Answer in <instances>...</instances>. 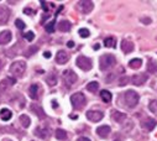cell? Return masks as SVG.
<instances>
[{"instance_id":"1","label":"cell","mask_w":157,"mask_h":141,"mask_svg":"<svg viewBox=\"0 0 157 141\" xmlns=\"http://www.w3.org/2000/svg\"><path fill=\"white\" fill-rule=\"evenodd\" d=\"M71 103L75 110H82L87 104V99L83 93H74L71 97Z\"/></svg>"},{"instance_id":"2","label":"cell","mask_w":157,"mask_h":141,"mask_svg":"<svg viewBox=\"0 0 157 141\" xmlns=\"http://www.w3.org/2000/svg\"><path fill=\"white\" fill-rule=\"evenodd\" d=\"M115 63H116L115 57L113 55H109V53H105L99 58V68L101 70H108L109 68L114 67Z\"/></svg>"},{"instance_id":"3","label":"cell","mask_w":157,"mask_h":141,"mask_svg":"<svg viewBox=\"0 0 157 141\" xmlns=\"http://www.w3.org/2000/svg\"><path fill=\"white\" fill-rule=\"evenodd\" d=\"M124 101L128 108L132 109L139 104V94L135 90H128L124 93Z\"/></svg>"},{"instance_id":"4","label":"cell","mask_w":157,"mask_h":141,"mask_svg":"<svg viewBox=\"0 0 157 141\" xmlns=\"http://www.w3.org/2000/svg\"><path fill=\"white\" fill-rule=\"evenodd\" d=\"M26 70V63L24 61H16L10 66V73L15 77H22Z\"/></svg>"},{"instance_id":"5","label":"cell","mask_w":157,"mask_h":141,"mask_svg":"<svg viewBox=\"0 0 157 141\" xmlns=\"http://www.w3.org/2000/svg\"><path fill=\"white\" fill-rule=\"evenodd\" d=\"M62 79H63V83L66 84V87L71 88L77 82L78 77H77V74L73 72L72 69H66L63 72V74H62Z\"/></svg>"},{"instance_id":"6","label":"cell","mask_w":157,"mask_h":141,"mask_svg":"<svg viewBox=\"0 0 157 141\" xmlns=\"http://www.w3.org/2000/svg\"><path fill=\"white\" fill-rule=\"evenodd\" d=\"M75 63H77V66L79 67L82 70H86V72H87V70H90L92 67H93L92 59L88 58V57H86V56H78Z\"/></svg>"},{"instance_id":"7","label":"cell","mask_w":157,"mask_h":141,"mask_svg":"<svg viewBox=\"0 0 157 141\" xmlns=\"http://www.w3.org/2000/svg\"><path fill=\"white\" fill-rule=\"evenodd\" d=\"M15 83H16V79L11 78V77L5 78V79H3L2 82H0V98H2V95H5Z\"/></svg>"},{"instance_id":"8","label":"cell","mask_w":157,"mask_h":141,"mask_svg":"<svg viewBox=\"0 0 157 141\" xmlns=\"http://www.w3.org/2000/svg\"><path fill=\"white\" fill-rule=\"evenodd\" d=\"M94 8L93 2H88V0H82V2H78V9H79L83 14H89Z\"/></svg>"},{"instance_id":"9","label":"cell","mask_w":157,"mask_h":141,"mask_svg":"<svg viewBox=\"0 0 157 141\" xmlns=\"http://www.w3.org/2000/svg\"><path fill=\"white\" fill-rule=\"evenodd\" d=\"M103 118H104V114H103V112H99V110H89L87 113V119L93 123H98Z\"/></svg>"},{"instance_id":"10","label":"cell","mask_w":157,"mask_h":141,"mask_svg":"<svg viewBox=\"0 0 157 141\" xmlns=\"http://www.w3.org/2000/svg\"><path fill=\"white\" fill-rule=\"evenodd\" d=\"M147 79H148V76H147L146 73H139V74L132 76L131 82H132V84H135V86H137V87H139V86L145 84Z\"/></svg>"},{"instance_id":"11","label":"cell","mask_w":157,"mask_h":141,"mask_svg":"<svg viewBox=\"0 0 157 141\" xmlns=\"http://www.w3.org/2000/svg\"><path fill=\"white\" fill-rule=\"evenodd\" d=\"M156 125H157V121L155 119H152V118H145L141 121V126L147 131H152L156 128Z\"/></svg>"},{"instance_id":"12","label":"cell","mask_w":157,"mask_h":141,"mask_svg":"<svg viewBox=\"0 0 157 141\" xmlns=\"http://www.w3.org/2000/svg\"><path fill=\"white\" fill-rule=\"evenodd\" d=\"M10 15H11V13L8 8H5V6L0 8V25L8 24L9 19H10Z\"/></svg>"},{"instance_id":"13","label":"cell","mask_w":157,"mask_h":141,"mask_svg":"<svg viewBox=\"0 0 157 141\" xmlns=\"http://www.w3.org/2000/svg\"><path fill=\"white\" fill-rule=\"evenodd\" d=\"M29 93H30V97L31 99L33 100H37L38 98H40V93H41V88L38 84H32L29 89Z\"/></svg>"},{"instance_id":"14","label":"cell","mask_w":157,"mask_h":141,"mask_svg":"<svg viewBox=\"0 0 157 141\" xmlns=\"http://www.w3.org/2000/svg\"><path fill=\"white\" fill-rule=\"evenodd\" d=\"M13 39V35L9 30H5L0 32V45H8Z\"/></svg>"},{"instance_id":"15","label":"cell","mask_w":157,"mask_h":141,"mask_svg":"<svg viewBox=\"0 0 157 141\" xmlns=\"http://www.w3.org/2000/svg\"><path fill=\"white\" fill-rule=\"evenodd\" d=\"M69 61V55L66 52V51H58L57 55H56V62L59 63V64H64Z\"/></svg>"},{"instance_id":"16","label":"cell","mask_w":157,"mask_h":141,"mask_svg":"<svg viewBox=\"0 0 157 141\" xmlns=\"http://www.w3.org/2000/svg\"><path fill=\"white\" fill-rule=\"evenodd\" d=\"M110 131H111V129H110L109 125H101V126H99V128L97 129V134H98L101 139H106V137L109 136Z\"/></svg>"},{"instance_id":"17","label":"cell","mask_w":157,"mask_h":141,"mask_svg":"<svg viewBox=\"0 0 157 141\" xmlns=\"http://www.w3.org/2000/svg\"><path fill=\"white\" fill-rule=\"evenodd\" d=\"M31 110H32L38 118H40V119H45V118H46V114H45L44 109H42L38 104H32V105H31Z\"/></svg>"},{"instance_id":"18","label":"cell","mask_w":157,"mask_h":141,"mask_svg":"<svg viewBox=\"0 0 157 141\" xmlns=\"http://www.w3.org/2000/svg\"><path fill=\"white\" fill-rule=\"evenodd\" d=\"M121 50L124 53H130L134 51V44L129 40H123L121 41Z\"/></svg>"},{"instance_id":"19","label":"cell","mask_w":157,"mask_h":141,"mask_svg":"<svg viewBox=\"0 0 157 141\" xmlns=\"http://www.w3.org/2000/svg\"><path fill=\"white\" fill-rule=\"evenodd\" d=\"M35 135H36L37 137H40V139H47L48 135H50V131H48V129H46V128H37V129L35 130Z\"/></svg>"},{"instance_id":"20","label":"cell","mask_w":157,"mask_h":141,"mask_svg":"<svg viewBox=\"0 0 157 141\" xmlns=\"http://www.w3.org/2000/svg\"><path fill=\"white\" fill-rule=\"evenodd\" d=\"M111 118H113L116 123H123V121L126 119V115H125L124 113H120V112L113 110V112H111Z\"/></svg>"},{"instance_id":"21","label":"cell","mask_w":157,"mask_h":141,"mask_svg":"<svg viewBox=\"0 0 157 141\" xmlns=\"http://www.w3.org/2000/svg\"><path fill=\"white\" fill-rule=\"evenodd\" d=\"M11 116H13L11 110H9V109H6V108H4V109L0 110V118H2V120L9 121V120L11 119Z\"/></svg>"},{"instance_id":"22","label":"cell","mask_w":157,"mask_h":141,"mask_svg":"<svg viewBox=\"0 0 157 141\" xmlns=\"http://www.w3.org/2000/svg\"><path fill=\"white\" fill-rule=\"evenodd\" d=\"M71 27H72V25H71V22L67 21V20H63V21H61V22L58 24V29H59V31H62V32H68V31L71 30Z\"/></svg>"},{"instance_id":"23","label":"cell","mask_w":157,"mask_h":141,"mask_svg":"<svg viewBox=\"0 0 157 141\" xmlns=\"http://www.w3.org/2000/svg\"><path fill=\"white\" fill-rule=\"evenodd\" d=\"M141 64H142V61L140 58H134L129 62V67L132 68V69H139L141 67Z\"/></svg>"},{"instance_id":"24","label":"cell","mask_w":157,"mask_h":141,"mask_svg":"<svg viewBox=\"0 0 157 141\" xmlns=\"http://www.w3.org/2000/svg\"><path fill=\"white\" fill-rule=\"evenodd\" d=\"M19 120H20V123H21L22 128H25V129H26V128H29V126H30V124H31V120H30V118H29L27 115H25V114L20 115Z\"/></svg>"},{"instance_id":"25","label":"cell","mask_w":157,"mask_h":141,"mask_svg":"<svg viewBox=\"0 0 157 141\" xmlns=\"http://www.w3.org/2000/svg\"><path fill=\"white\" fill-rule=\"evenodd\" d=\"M46 82H47V84H48V86L55 87V86L57 84V77H56V74H53V73L48 74V76L46 77Z\"/></svg>"},{"instance_id":"26","label":"cell","mask_w":157,"mask_h":141,"mask_svg":"<svg viewBox=\"0 0 157 141\" xmlns=\"http://www.w3.org/2000/svg\"><path fill=\"white\" fill-rule=\"evenodd\" d=\"M100 97H101V99L105 101V103H109V101H111V93L109 92V90H101L100 92Z\"/></svg>"},{"instance_id":"27","label":"cell","mask_w":157,"mask_h":141,"mask_svg":"<svg viewBox=\"0 0 157 141\" xmlns=\"http://www.w3.org/2000/svg\"><path fill=\"white\" fill-rule=\"evenodd\" d=\"M104 45H105L106 47L114 48V47L116 46V40H115L114 37H106V39L104 40Z\"/></svg>"},{"instance_id":"28","label":"cell","mask_w":157,"mask_h":141,"mask_svg":"<svg viewBox=\"0 0 157 141\" xmlns=\"http://www.w3.org/2000/svg\"><path fill=\"white\" fill-rule=\"evenodd\" d=\"M98 88H99V83L98 82H90V83L87 84V89L89 92H92V93H95L98 90Z\"/></svg>"},{"instance_id":"29","label":"cell","mask_w":157,"mask_h":141,"mask_svg":"<svg viewBox=\"0 0 157 141\" xmlns=\"http://www.w3.org/2000/svg\"><path fill=\"white\" fill-rule=\"evenodd\" d=\"M56 137H57L58 140L63 141V140L67 139V132H66L64 130H62V129H57V130H56Z\"/></svg>"},{"instance_id":"30","label":"cell","mask_w":157,"mask_h":141,"mask_svg":"<svg viewBox=\"0 0 157 141\" xmlns=\"http://www.w3.org/2000/svg\"><path fill=\"white\" fill-rule=\"evenodd\" d=\"M148 109H150L151 113H153V114L157 115V100H151V101H150Z\"/></svg>"},{"instance_id":"31","label":"cell","mask_w":157,"mask_h":141,"mask_svg":"<svg viewBox=\"0 0 157 141\" xmlns=\"http://www.w3.org/2000/svg\"><path fill=\"white\" fill-rule=\"evenodd\" d=\"M147 69H148V72H151V73H153V72H156V70H157V66H156V63H155L153 59H148Z\"/></svg>"},{"instance_id":"32","label":"cell","mask_w":157,"mask_h":141,"mask_svg":"<svg viewBox=\"0 0 157 141\" xmlns=\"http://www.w3.org/2000/svg\"><path fill=\"white\" fill-rule=\"evenodd\" d=\"M37 50H38V47H37V46H31V47L25 52V56H26V57H30L31 55L36 53V52H37Z\"/></svg>"},{"instance_id":"33","label":"cell","mask_w":157,"mask_h":141,"mask_svg":"<svg viewBox=\"0 0 157 141\" xmlns=\"http://www.w3.org/2000/svg\"><path fill=\"white\" fill-rule=\"evenodd\" d=\"M45 29H46V31H47V32L52 33V32L55 31V20H53V21H51V22H48V24L45 26Z\"/></svg>"},{"instance_id":"34","label":"cell","mask_w":157,"mask_h":141,"mask_svg":"<svg viewBox=\"0 0 157 141\" xmlns=\"http://www.w3.org/2000/svg\"><path fill=\"white\" fill-rule=\"evenodd\" d=\"M79 35H81V37H83V39H87L89 35H90V32H89V30L88 29H81L79 30Z\"/></svg>"},{"instance_id":"35","label":"cell","mask_w":157,"mask_h":141,"mask_svg":"<svg viewBox=\"0 0 157 141\" xmlns=\"http://www.w3.org/2000/svg\"><path fill=\"white\" fill-rule=\"evenodd\" d=\"M129 82H130V78L129 77H121L120 79H119V86H121V87H124V86H126V84H129Z\"/></svg>"},{"instance_id":"36","label":"cell","mask_w":157,"mask_h":141,"mask_svg":"<svg viewBox=\"0 0 157 141\" xmlns=\"http://www.w3.org/2000/svg\"><path fill=\"white\" fill-rule=\"evenodd\" d=\"M24 37H25L27 41H30V42H31V41L35 39V33H33L32 31H29V32H26V33L24 35Z\"/></svg>"},{"instance_id":"37","label":"cell","mask_w":157,"mask_h":141,"mask_svg":"<svg viewBox=\"0 0 157 141\" xmlns=\"http://www.w3.org/2000/svg\"><path fill=\"white\" fill-rule=\"evenodd\" d=\"M15 25H16V27H17V29H20V30H24V29H25V26H26V25H25V22H24L22 20H20V19H17V20L15 21Z\"/></svg>"},{"instance_id":"38","label":"cell","mask_w":157,"mask_h":141,"mask_svg":"<svg viewBox=\"0 0 157 141\" xmlns=\"http://www.w3.org/2000/svg\"><path fill=\"white\" fill-rule=\"evenodd\" d=\"M24 14H26V15H35L36 11L33 9H31V8H25L24 9Z\"/></svg>"},{"instance_id":"39","label":"cell","mask_w":157,"mask_h":141,"mask_svg":"<svg viewBox=\"0 0 157 141\" xmlns=\"http://www.w3.org/2000/svg\"><path fill=\"white\" fill-rule=\"evenodd\" d=\"M77 141H90V140H89L88 137H83V136H82V137H79V139H78Z\"/></svg>"},{"instance_id":"40","label":"cell","mask_w":157,"mask_h":141,"mask_svg":"<svg viewBox=\"0 0 157 141\" xmlns=\"http://www.w3.org/2000/svg\"><path fill=\"white\" fill-rule=\"evenodd\" d=\"M41 4H42V8H44V10H45V11H47V10H48V8H47L46 3H45V2H41Z\"/></svg>"},{"instance_id":"41","label":"cell","mask_w":157,"mask_h":141,"mask_svg":"<svg viewBox=\"0 0 157 141\" xmlns=\"http://www.w3.org/2000/svg\"><path fill=\"white\" fill-rule=\"evenodd\" d=\"M67 46H68L69 48H72V47H74V42H73V41H68V44H67Z\"/></svg>"},{"instance_id":"42","label":"cell","mask_w":157,"mask_h":141,"mask_svg":"<svg viewBox=\"0 0 157 141\" xmlns=\"http://www.w3.org/2000/svg\"><path fill=\"white\" fill-rule=\"evenodd\" d=\"M44 56H45V58H50V57H51V52H48V51H46V52L44 53Z\"/></svg>"},{"instance_id":"43","label":"cell","mask_w":157,"mask_h":141,"mask_svg":"<svg viewBox=\"0 0 157 141\" xmlns=\"http://www.w3.org/2000/svg\"><path fill=\"white\" fill-rule=\"evenodd\" d=\"M142 21H144V22H146V24H150V22H151V20H150V19H142Z\"/></svg>"},{"instance_id":"44","label":"cell","mask_w":157,"mask_h":141,"mask_svg":"<svg viewBox=\"0 0 157 141\" xmlns=\"http://www.w3.org/2000/svg\"><path fill=\"white\" fill-rule=\"evenodd\" d=\"M52 104H53V108H57V101H56V100H53Z\"/></svg>"},{"instance_id":"45","label":"cell","mask_w":157,"mask_h":141,"mask_svg":"<svg viewBox=\"0 0 157 141\" xmlns=\"http://www.w3.org/2000/svg\"><path fill=\"white\" fill-rule=\"evenodd\" d=\"M115 141H120V140H115Z\"/></svg>"},{"instance_id":"46","label":"cell","mask_w":157,"mask_h":141,"mask_svg":"<svg viewBox=\"0 0 157 141\" xmlns=\"http://www.w3.org/2000/svg\"><path fill=\"white\" fill-rule=\"evenodd\" d=\"M6 141H11V140H6Z\"/></svg>"},{"instance_id":"47","label":"cell","mask_w":157,"mask_h":141,"mask_svg":"<svg viewBox=\"0 0 157 141\" xmlns=\"http://www.w3.org/2000/svg\"><path fill=\"white\" fill-rule=\"evenodd\" d=\"M156 72H157V70H156Z\"/></svg>"}]
</instances>
